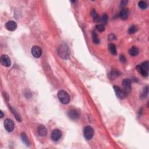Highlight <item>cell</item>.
I'll use <instances>...</instances> for the list:
<instances>
[{"mask_svg":"<svg viewBox=\"0 0 149 149\" xmlns=\"http://www.w3.org/2000/svg\"><path fill=\"white\" fill-rule=\"evenodd\" d=\"M58 97L61 103L64 104H68L70 102V97L69 94L64 90H60L58 92Z\"/></svg>","mask_w":149,"mask_h":149,"instance_id":"2","label":"cell"},{"mask_svg":"<svg viewBox=\"0 0 149 149\" xmlns=\"http://www.w3.org/2000/svg\"><path fill=\"white\" fill-rule=\"evenodd\" d=\"M32 54L35 58H40L42 54V50L38 46H33L32 48Z\"/></svg>","mask_w":149,"mask_h":149,"instance_id":"10","label":"cell"},{"mask_svg":"<svg viewBox=\"0 0 149 149\" xmlns=\"http://www.w3.org/2000/svg\"><path fill=\"white\" fill-rule=\"evenodd\" d=\"M127 3H128V1H122L121 2V5L122 7H124L126 5Z\"/></svg>","mask_w":149,"mask_h":149,"instance_id":"29","label":"cell"},{"mask_svg":"<svg viewBox=\"0 0 149 149\" xmlns=\"http://www.w3.org/2000/svg\"><path fill=\"white\" fill-rule=\"evenodd\" d=\"M21 139L23 142L25 143L26 146H29V144H30V142H29L28 138H27V135H26L25 133H21Z\"/></svg>","mask_w":149,"mask_h":149,"instance_id":"18","label":"cell"},{"mask_svg":"<svg viewBox=\"0 0 149 149\" xmlns=\"http://www.w3.org/2000/svg\"><path fill=\"white\" fill-rule=\"evenodd\" d=\"M149 63L148 61H145L142 64L138 65L136 68L137 71L144 77L148 76Z\"/></svg>","mask_w":149,"mask_h":149,"instance_id":"1","label":"cell"},{"mask_svg":"<svg viewBox=\"0 0 149 149\" xmlns=\"http://www.w3.org/2000/svg\"><path fill=\"white\" fill-rule=\"evenodd\" d=\"M91 16L93 18L94 21L95 22H98L100 21V18L99 17L98 14H97L96 11L94 9H93L91 11Z\"/></svg>","mask_w":149,"mask_h":149,"instance_id":"14","label":"cell"},{"mask_svg":"<svg viewBox=\"0 0 149 149\" xmlns=\"http://www.w3.org/2000/svg\"><path fill=\"white\" fill-rule=\"evenodd\" d=\"M11 111H12V113L14 114L15 115V116L16 119H17V120H18V121H19V122H21V117H19V115L17 113H16V112L15 111V110H14V109H12V108H11Z\"/></svg>","mask_w":149,"mask_h":149,"instance_id":"24","label":"cell"},{"mask_svg":"<svg viewBox=\"0 0 149 149\" xmlns=\"http://www.w3.org/2000/svg\"><path fill=\"white\" fill-rule=\"evenodd\" d=\"M92 40H93V43L95 44H98L100 43V40L97 35L94 32H92Z\"/></svg>","mask_w":149,"mask_h":149,"instance_id":"19","label":"cell"},{"mask_svg":"<svg viewBox=\"0 0 149 149\" xmlns=\"http://www.w3.org/2000/svg\"><path fill=\"white\" fill-rule=\"evenodd\" d=\"M109 40H114V39H115V36H114V34H110V36H109Z\"/></svg>","mask_w":149,"mask_h":149,"instance_id":"28","label":"cell"},{"mask_svg":"<svg viewBox=\"0 0 149 149\" xmlns=\"http://www.w3.org/2000/svg\"><path fill=\"white\" fill-rule=\"evenodd\" d=\"M38 133L41 136H45L47 133V129L43 125H40L38 128Z\"/></svg>","mask_w":149,"mask_h":149,"instance_id":"13","label":"cell"},{"mask_svg":"<svg viewBox=\"0 0 149 149\" xmlns=\"http://www.w3.org/2000/svg\"><path fill=\"white\" fill-rule=\"evenodd\" d=\"M94 131L93 128L90 126H86L83 129V135L87 140H90L94 136Z\"/></svg>","mask_w":149,"mask_h":149,"instance_id":"3","label":"cell"},{"mask_svg":"<svg viewBox=\"0 0 149 149\" xmlns=\"http://www.w3.org/2000/svg\"><path fill=\"white\" fill-rule=\"evenodd\" d=\"M119 15H120V18L122 20L127 19L128 17V10L126 8L122 9V10H121V11L120 12Z\"/></svg>","mask_w":149,"mask_h":149,"instance_id":"15","label":"cell"},{"mask_svg":"<svg viewBox=\"0 0 149 149\" xmlns=\"http://www.w3.org/2000/svg\"><path fill=\"white\" fill-rule=\"evenodd\" d=\"M96 28L97 30H98V31H100V32H104L105 30L104 26L103 25H102V24H99V25H97L96 26Z\"/></svg>","mask_w":149,"mask_h":149,"instance_id":"23","label":"cell"},{"mask_svg":"<svg viewBox=\"0 0 149 149\" xmlns=\"http://www.w3.org/2000/svg\"><path fill=\"white\" fill-rule=\"evenodd\" d=\"M62 133L61 130L59 129H54L51 133V139L54 141H57L61 137Z\"/></svg>","mask_w":149,"mask_h":149,"instance_id":"9","label":"cell"},{"mask_svg":"<svg viewBox=\"0 0 149 149\" xmlns=\"http://www.w3.org/2000/svg\"><path fill=\"white\" fill-rule=\"evenodd\" d=\"M0 113H1V118H3V116H4V114H3V112H2V111H0Z\"/></svg>","mask_w":149,"mask_h":149,"instance_id":"30","label":"cell"},{"mask_svg":"<svg viewBox=\"0 0 149 149\" xmlns=\"http://www.w3.org/2000/svg\"><path fill=\"white\" fill-rule=\"evenodd\" d=\"M1 63L4 67H9L11 65V61L7 55L3 54L1 57Z\"/></svg>","mask_w":149,"mask_h":149,"instance_id":"8","label":"cell"},{"mask_svg":"<svg viewBox=\"0 0 149 149\" xmlns=\"http://www.w3.org/2000/svg\"><path fill=\"white\" fill-rule=\"evenodd\" d=\"M137 31V27L135 26H132L128 29V33L129 34H134Z\"/></svg>","mask_w":149,"mask_h":149,"instance_id":"21","label":"cell"},{"mask_svg":"<svg viewBox=\"0 0 149 149\" xmlns=\"http://www.w3.org/2000/svg\"><path fill=\"white\" fill-rule=\"evenodd\" d=\"M119 59H120L121 61L122 62H125L126 61V58L124 57V56H123V55H121L120 57H119Z\"/></svg>","mask_w":149,"mask_h":149,"instance_id":"27","label":"cell"},{"mask_svg":"<svg viewBox=\"0 0 149 149\" xmlns=\"http://www.w3.org/2000/svg\"><path fill=\"white\" fill-rule=\"evenodd\" d=\"M59 56L62 58H67L69 56L68 48L65 45H62L59 47L58 49Z\"/></svg>","mask_w":149,"mask_h":149,"instance_id":"4","label":"cell"},{"mask_svg":"<svg viewBox=\"0 0 149 149\" xmlns=\"http://www.w3.org/2000/svg\"><path fill=\"white\" fill-rule=\"evenodd\" d=\"M5 27L8 30L12 32V31L16 30V27H17V24L15 22L13 21H8L5 24Z\"/></svg>","mask_w":149,"mask_h":149,"instance_id":"11","label":"cell"},{"mask_svg":"<svg viewBox=\"0 0 149 149\" xmlns=\"http://www.w3.org/2000/svg\"><path fill=\"white\" fill-rule=\"evenodd\" d=\"M117 72L115 71H111V73H110V76H111V79H115L117 76Z\"/></svg>","mask_w":149,"mask_h":149,"instance_id":"26","label":"cell"},{"mask_svg":"<svg viewBox=\"0 0 149 149\" xmlns=\"http://www.w3.org/2000/svg\"><path fill=\"white\" fill-rule=\"evenodd\" d=\"M139 7L142 10H145L147 7V4L146 2L143 1H140L139 2Z\"/></svg>","mask_w":149,"mask_h":149,"instance_id":"22","label":"cell"},{"mask_svg":"<svg viewBox=\"0 0 149 149\" xmlns=\"http://www.w3.org/2000/svg\"><path fill=\"white\" fill-rule=\"evenodd\" d=\"M68 116L69 118H71L72 120H76L79 117V113L77 110L75 109H72L69 110L68 113Z\"/></svg>","mask_w":149,"mask_h":149,"instance_id":"12","label":"cell"},{"mask_svg":"<svg viewBox=\"0 0 149 149\" xmlns=\"http://www.w3.org/2000/svg\"><path fill=\"white\" fill-rule=\"evenodd\" d=\"M139 53V49L137 48V47H135V46H133L131 48H130L129 50V53L131 56L135 57L138 55Z\"/></svg>","mask_w":149,"mask_h":149,"instance_id":"16","label":"cell"},{"mask_svg":"<svg viewBox=\"0 0 149 149\" xmlns=\"http://www.w3.org/2000/svg\"><path fill=\"white\" fill-rule=\"evenodd\" d=\"M122 86L124 88V91L125 92L126 94H128L130 93V90H131L132 85H131V82L128 79H125L123 80L122 82Z\"/></svg>","mask_w":149,"mask_h":149,"instance_id":"6","label":"cell"},{"mask_svg":"<svg viewBox=\"0 0 149 149\" xmlns=\"http://www.w3.org/2000/svg\"><path fill=\"white\" fill-rule=\"evenodd\" d=\"M108 49L111 54L113 55L117 54V49H116L115 45L113 43H110L108 44Z\"/></svg>","mask_w":149,"mask_h":149,"instance_id":"17","label":"cell"},{"mask_svg":"<svg viewBox=\"0 0 149 149\" xmlns=\"http://www.w3.org/2000/svg\"><path fill=\"white\" fill-rule=\"evenodd\" d=\"M148 86H146L144 89V92H143L142 94V98H145L147 97V95L148 94Z\"/></svg>","mask_w":149,"mask_h":149,"instance_id":"25","label":"cell"},{"mask_svg":"<svg viewBox=\"0 0 149 149\" xmlns=\"http://www.w3.org/2000/svg\"><path fill=\"white\" fill-rule=\"evenodd\" d=\"M4 127L5 130L8 132H11L14 129L15 125L14 123L13 122V121L11 119L7 118L4 121Z\"/></svg>","mask_w":149,"mask_h":149,"instance_id":"5","label":"cell"},{"mask_svg":"<svg viewBox=\"0 0 149 149\" xmlns=\"http://www.w3.org/2000/svg\"><path fill=\"white\" fill-rule=\"evenodd\" d=\"M100 21L103 23L102 25H103L104 26L105 25H106L108 21V16L106 14H104L102 16V18H100Z\"/></svg>","mask_w":149,"mask_h":149,"instance_id":"20","label":"cell"},{"mask_svg":"<svg viewBox=\"0 0 149 149\" xmlns=\"http://www.w3.org/2000/svg\"><path fill=\"white\" fill-rule=\"evenodd\" d=\"M114 89L116 93L117 96L120 99H124L126 97L127 94L124 91V90L121 89V88L118 86H114Z\"/></svg>","mask_w":149,"mask_h":149,"instance_id":"7","label":"cell"}]
</instances>
